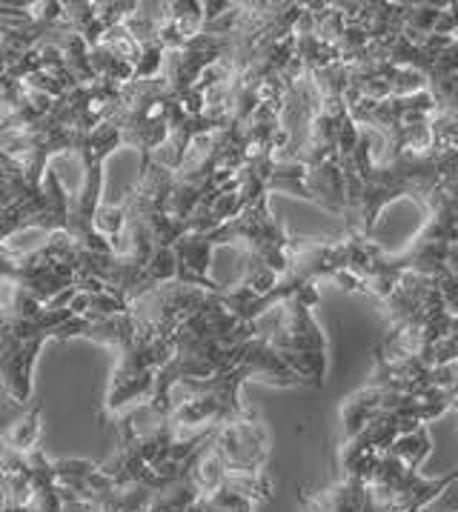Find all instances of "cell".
I'll return each instance as SVG.
<instances>
[{
  "label": "cell",
  "mask_w": 458,
  "mask_h": 512,
  "mask_svg": "<svg viewBox=\"0 0 458 512\" xmlns=\"http://www.w3.org/2000/svg\"><path fill=\"white\" fill-rule=\"evenodd\" d=\"M355 123H370L384 135V158L390 161L404 152H430L436 101L430 92H418L390 101H361L350 109Z\"/></svg>",
  "instance_id": "9c48e42d"
},
{
  "label": "cell",
  "mask_w": 458,
  "mask_h": 512,
  "mask_svg": "<svg viewBox=\"0 0 458 512\" xmlns=\"http://www.w3.org/2000/svg\"><path fill=\"white\" fill-rule=\"evenodd\" d=\"M89 318L75 315L66 295L55 304L43 307L29 292L18 289L15 304L6 309V321L0 327V392L9 407H26L32 401V375L46 341L84 338Z\"/></svg>",
  "instance_id": "277c9868"
},
{
  "label": "cell",
  "mask_w": 458,
  "mask_h": 512,
  "mask_svg": "<svg viewBox=\"0 0 458 512\" xmlns=\"http://www.w3.org/2000/svg\"><path fill=\"white\" fill-rule=\"evenodd\" d=\"M433 450L430 432L421 427L398 438L367 475L364 512H421L458 481V467L444 478H424L418 467Z\"/></svg>",
  "instance_id": "8992f818"
},
{
  "label": "cell",
  "mask_w": 458,
  "mask_h": 512,
  "mask_svg": "<svg viewBox=\"0 0 458 512\" xmlns=\"http://www.w3.org/2000/svg\"><path fill=\"white\" fill-rule=\"evenodd\" d=\"M450 390H453V410L458 412V375H456V381L450 384Z\"/></svg>",
  "instance_id": "2e32d148"
},
{
  "label": "cell",
  "mask_w": 458,
  "mask_h": 512,
  "mask_svg": "<svg viewBox=\"0 0 458 512\" xmlns=\"http://www.w3.org/2000/svg\"><path fill=\"white\" fill-rule=\"evenodd\" d=\"M384 307L390 329L378 344L398 355H416L433 367V352L456 321L441 295V284L427 275L404 272L384 298Z\"/></svg>",
  "instance_id": "5b68a950"
},
{
  "label": "cell",
  "mask_w": 458,
  "mask_h": 512,
  "mask_svg": "<svg viewBox=\"0 0 458 512\" xmlns=\"http://www.w3.org/2000/svg\"><path fill=\"white\" fill-rule=\"evenodd\" d=\"M184 115L181 98L169 86L167 78L132 81L121 89V106L112 121L121 126L124 144L152 158L169 141L172 126Z\"/></svg>",
  "instance_id": "ba28073f"
},
{
  "label": "cell",
  "mask_w": 458,
  "mask_h": 512,
  "mask_svg": "<svg viewBox=\"0 0 458 512\" xmlns=\"http://www.w3.org/2000/svg\"><path fill=\"white\" fill-rule=\"evenodd\" d=\"M458 169V146H433L430 152H404L390 161L373 164L370 158V135L361 132L353 152L341 158L347 204L344 224L353 238H373L375 221L384 206L398 198H413L430 206L450 172Z\"/></svg>",
  "instance_id": "6da1fadb"
},
{
  "label": "cell",
  "mask_w": 458,
  "mask_h": 512,
  "mask_svg": "<svg viewBox=\"0 0 458 512\" xmlns=\"http://www.w3.org/2000/svg\"><path fill=\"white\" fill-rule=\"evenodd\" d=\"M252 375H267L281 387H295L304 381L272 349L267 332H261L258 338H252L244 358L235 367L224 369L212 378H201V381H181L172 392H184V398L172 401L169 424L181 432L184 427H227V424H247L252 418H258L238 398L241 387Z\"/></svg>",
  "instance_id": "3957f363"
},
{
  "label": "cell",
  "mask_w": 458,
  "mask_h": 512,
  "mask_svg": "<svg viewBox=\"0 0 458 512\" xmlns=\"http://www.w3.org/2000/svg\"><path fill=\"white\" fill-rule=\"evenodd\" d=\"M447 269H450V272L458 278V244L453 246V249H450V255H447Z\"/></svg>",
  "instance_id": "9a60e30c"
},
{
  "label": "cell",
  "mask_w": 458,
  "mask_h": 512,
  "mask_svg": "<svg viewBox=\"0 0 458 512\" xmlns=\"http://www.w3.org/2000/svg\"><path fill=\"white\" fill-rule=\"evenodd\" d=\"M224 292H212L175 332L172 358L161 369L155 392L149 398V410L158 418V424L169 421L172 390L181 381H201L235 367L244 358L252 338L261 335L255 324H244L229 312L224 304Z\"/></svg>",
  "instance_id": "7a4b0ae2"
},
{
  "label": "cell",
  "mask_w": 458,
  "mask_h": 512,
  "mask_svg": "<svg viewBox=\"0 0 458 512\" xmlns=\"http://www.w3.org/2000/svg\"><path fill=\"white\" fill-rule=\"evenodd\" d=\"M204 29V3L195 0H175L167 6V18L161 26V46L172 52L187 46Z\"/></svg>",
  "instance_id": "4fadbf2b"
},
{
  "label": "cell",
  "mask_w": 458,
  "mask_h": 512,
  "mask_svg": "<svg viewBox=\"0 0 458 512\" xmlns=\"http://www.w3.org/2000/svg\"><path fill=\"white\" fill-rule=\"evenodd\" d=\"M41 412H43V401H32V407L23 412L21 421H15L9 430H3V438L9 441V447L21 452H32L38 450V441H41Z\"/></svg>",
  "instance_id": "5bb4252c"
},
{
  "label": "cell",
  "mask_w": 458,
  "mask_h": 512,
  "mask_svg": "<svg viewBox=\"0 0 458 512\" xmlns=\"http://www.w3.org/2000/svg\"><path fill=\"white\" fill-rule=\"evenodd\" d=\"M212 455L221 464V470L235 478H267V455L270 438L258 418L247 424H227L221 427L212 441Z\"/></svg>",
  "instance_id": "8fae6325"
},
{
  "label": "cell",
  "mask_w": 458,
  "mask_h": 512,
  "mask_svg": "<svg viewBox=\"0 0 458 512\" xmlns=\"http://www.w3.org/2000/svg\"><path fill=\"white\" fill-rule=\"evenodd\" d=\"M453 410V390L450 387H436V390L424 392V395H393L384 398L375 407L361 430L353 438H344L341 444V472L344 475H361L367 478L375 461L396 444L398 438L413 435L427 421H433L438 415Z\"/></svg>",
  "instance_id": "52a82bcc"
},
{
  "label": "cell",
  "mask_w": 458,
  "mask_h": 512,
  "mask_svg": "<svg viewBox=\"0 0 458 512\" xmlns=\"http://www.w3.org/2000/svg\"><path fill=\"white\" fill-rule=\"evenodd\" d=\"M298 504L307 512H364V504H367V478L344 475L330 490L315 492V495L298 487Z\"/></svg>",
  "instance_id": "7c38bea8"
},
{
  "label": "cell",
  "mask_w": 458,
  "mask_h": 512,
  "mask_svg": "<svg viewBox=\"0 0 458 512\" xmlns=\"http://www.w3.org/2000/svg\"><path fill=\"white\" fill-rule=\"evenodd\" d=\"M318 304V289L304 287L290 295L281 307L284 318L278 329H264L272 349L290 364L304 381L310 378L315 387H324L327 378V338L315 324L313 309Z\"/></svg>",
  "instance_id": "30bf717a"
}]
</instances>
